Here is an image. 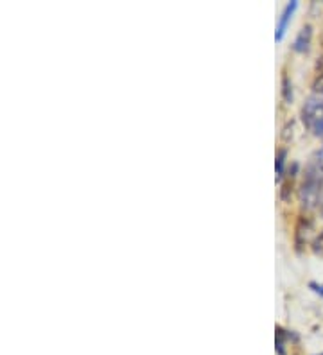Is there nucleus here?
Here are the masks:
<instances>
[{"label": "nucleus", "instance_id": "obj_1", "mask_svg": "<svg viewBox=\"0 0 323 355\" xmlns=\"http://www.w3.org/2000/svg\"><path fill=\"white\" fill-rule=\"evenodd\" d=\"M298 200L304 210H315L322 205L323 200V160L313 158L307 164L304 180H301L300 191H298Z\"/></svg>", "mask_w": 323, "mask_h": 355}, {"label": "nucleus", "instance_id": "obj_2", "mask_svg": "<svg viewBox=\"0 0 323 355\" xmlns=\"http://www.w3.org/2000/svg\"><path fill=\"white\" fill-rule=\"evenodd\" d=\"M301 121L309 131L323 139V99L310 97L301 106Z\"/></svg>", "mask_w": 323, "mask_h": 355}, {"label": "nucleus", "instance_id": "obj_3", "mask_svg": "<svg viewBox=\"0 0 323 355\" xmlns=\"http://www.w3.org/2000/svg\"><path fill=\"white\" fill-rule=\"evenodd\" d=\"M313 228V223L307 216L298 217L297 225H295V250L298 253L304 250V246L307 244V237H309V232Z\"/></svg>", "mask_w": 323, "mask_h": 355}, {"label": "nucleus", "instance_id": "obj_4", "mask_svg": "<svg viewBox=\"0 0 323 355\" xmlns=\"http://www.w3.org/2000/svg\"><path fill=\"white\" fill-rule=\"evenodd\" d=\"M297 8H298L297 0H291V2H289V4L284 8L282 15H280L279 26H276V33H275L276 42H282V40H284L285 31H288L289 24H291V20H293V15H295V11H297Z\"/></svg>", "mask_w": 323, "mask_h": 355}, {"label": "nucleus", "instance_id": "obj_5", "mask_svg": "<svg viewBox=\"0 0 323 355\" xmlns=\"http://www.w3.org/2000/svg\"><path fill=\"white\" fill-rule=\"evenodd\" d=\"M310 42H313V26L306 24V26L298 31L297 38L293 42V51L300 52V54H306L310 49Z\"/></svg>", "mask_w": 323, "mask_h": 355}, {"label": "nucleus", "instance_id": "obj_6", "mask_svg": "<svg viewBox=\"0 0 323 355\" xmlns=\"http://www.w3.org/2000/svg\"><path fill=\"white\" fill-rule=\"evenodd\" d=\"M297 173L298 164H293L291 165V169L288 171V176H284V180H282V185H280V201H284V203H288V201L291 200V196H293Z\"/></svg>", "mask_w": 323, "mask_h": 355}, {"label": "nucleus", "instance_id": "obj_7", "mask_svg": "<svg viewBox=\"0 0 323 355\" xmlns=\"http://www.w3.org/2000/svg\"><path fill=\"white\" fill-rule=\"evenodd\" d=\"M285 156H288V149L282 148L279 149L275 158V169H276V180L282 182L284 180V165H285Z\"/></svg>", "mask_w": 323, "mask_h": 355}, {"label": "nucleus", "instance_id": "obj_8", "mask_svg": "<svg viewBox=\"0 0 323 355\" xmlns=\"http://www.w3.org/2000/svg\"><path fill=\"white\" fill-rule=\"evenodd\" d=\"M282 99L288 104L293 103V83L288 78V74L282 76Z\"/></svg>", "mask_w": 323, "mask_h": 355}, {"label": "nucleus", "instance_id": "obj_9", "mask_svg": "<svg viewBox=\"0 0 323 355\" xmlns=\"http://www.w3.org/2000/svg\"><path fill=\"white\" fill-rule=\"evenodd\" d=\"M285 330L282 329V327H276V352H279L280 355H284V345H285Z\"/></svg>", "mask_w": 323, "mask_h": 355}, {"label": "nucleus", "instance_id": "obj_10", "mask_svg": "<svg viewBox=\"0 0 323 355\" xmlns=\"http://www.w3.org/2000/svg\"><path fill=\"white\" fill-rule=\"evenodd\" d=\"M310 248H313V253L318 257H323V230L320 232L318 235H316L315 239H313V244H310Z\"/></svg>", "mask_w": 323, "mask_h": 355}, {"label": "nucleus", "instance_id": "obj_11", "mask_svg": "<svg viewBox=\"0 0 323 355\" xmlns=\"http://www.w3.org/2000/svg\"><path fill=\"white\" fill-rule=\"evenodd\" d=\"M293 128H295V122L289 121L284 128H282V133H280V139L282 142H289V140L293 139Z\"/></svg>", "mask_w": 323, "mask_h": 355}, {"label": "nucleus", "instance_id": "obj_12", "mask_svg": "<svg viewBox=\"0 0 323 355\" xmlns=\"http://www.w3.org/2000/svg\"><path fill=\"white\" fill-rule=\"evenodd\" d=\"M313 90H315L316 94H323V74L316 76L315 83H313Z\"/></svg>", "mask_w": 323, "mask_h": 355}, {"label": "nucleus", "instance_id": "obj_13", "mask_svg": "<svg viewBox=\"0 0 323 355\" xmlns=\"http://www.w3.org/2000/svg\"><path fill=\"white\" fill-rule=\"evenodd\" d=\"M309 287H310V289H313V291H315L316 295L323 296V286H322V284H316V282H310Z\"/></svg>", "mask_w": 323, "mask_h": 355}, {"label": "nucleus", "instance_id": "obj_14", "mask_svg": "<svg viewBox=\"0 0 323 355\" xmlns=\"http://www.w3.org/2000/svg\"><path fill=\"white\" fill-rule=\"evenodd\" d=\"M322 355H323V354H322Z\"/></svg>", "mask_w": 323, "mask_h": 355}]
</instances>
